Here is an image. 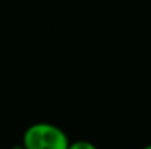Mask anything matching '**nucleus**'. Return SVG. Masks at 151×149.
I'll return each instance as SVG.
<instances>
[{"label":"nucleus","instance_id":"obj_1","mask_svg":"<svg viewBox=\"0 0 151 149\" xmlns=\"http://www.w3.org/2000/svg\"><path fill=\"white\" fill-rule=\"evenodd\" d=\"M69 138L56 124L34 123L31 124L22 138L24 149H68Z\"/></svg>","mask_w":151,"mask_h":149},{"label":"nucleus","instance_id":"obj_2","mask_svg":"<svg viewBox=\"0 0 151 149\" xmlns=\"http://www.w3.org/2000/svg\"><path fill=\"white\" fill-rule=\"evenodd\" d=\"M68 149H97V146L88 140H76V142H69Z\"/></svg>","mask_w":151,"mask_h":149},{"label":"nucleus","instance_id":"obj_3","mask_svg":"<svg viewBox=\"0 0 151 149\" xmlns=\"http://www.w3.org/2000/svg\"><path fill=\"white\" fill-rule=\"evenodd\" d=\"M142 149H151V145H147V146H144Z\"/></svg>","mask_w":151,"mask_h":149}]
</instances>
